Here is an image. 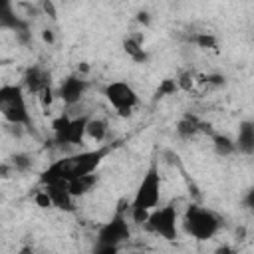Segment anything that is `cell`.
Listing matches in <instances>:
<instances>
[{"label": "cell", "mask_w": 254, "mask_h": 254, "mask_svg": "<svg viewBox=\"0 0 254 254\" xmlns=\"http://www.w3.org/2000/svg\"><path fill=\"white\" fill-rule=\"evenodd\" d=\"M18 254H34V250H32V246H24V248H20Z\"/></svg>", "instance_id": "f1b7e54d"}, {"label": "cell", "mask_w": 254, "mask_h": 254, "mask_svg": "<svg viewBox=\"0 0 254 254\" xmlns=\"http://www.w3.org/2000/svg\"><path fill=\"white\" fill-rule=\"evenodd\" d=\"M133 254H141V252H133Z\"/></svg>", "instance_id": "f546056e"}, {"label": "cell", "mask_w": 254, "mask_h": 254, "mask_svg": "<svg viewBox=\"0 0 254 254\" xmlns=\"http://www.w3.org/2000/svg\"><path fill=\"white\" fill-rule=\"evenodd\" d=\"M42 38H44V42L54 44V32H52V30H48V28H46V30L42 32Z\"/></svg>", "instance_id": "4316f807"}, {"label": "cell", "mask_w": 254, "mask_h": 254, "mask_svg": "<svg viewBox=\"0 0 254 254\" xmlns=\"http://www.w3.org/2000/svg\"><path fill=\"white\" fill-rule=\"evenodd\" d=\"M123 50L133 62H147V52L143 48V40L139 36H127L123 40Z\"/></svg>", "instance_id": "9a60e30c"}, {"label": "cell", "mask_w": 254, "mask_h": 254, "mask_svg": "<svg viewBox=\"0 0 254 254\" xmlns=\"http://www.w3.org/2000/svg\"><path fill=\"white\" fill-rule=\"evenodd\" d=\"M87 123H89V115H81V117L60 115L52 121L54 137L62 145H79L87 137Z\"/></svg>", "instance_id": "277c9868"}, {"label": "cell", "mask_w": 254, "mask_h": 254, "mask_svg": "<svg viewBox=\"0 0 254 254\" xmlns=\"http://www.w3.org/2000/svg\"><path fill=\"white\" fill-rule=\"evenodd\" d=\"M87 87H89V83H87V79H83L81 75H67V77L60 83V87H58V97H60L64 103H67V105H75V103H79V99L85 95Z\"/></svg>", "instance_id": "30bf717a"}, {"label": "cell", "mask_w": 254, "mask_h": 254, "mask_svg": "<svg viewBox=\"0 0 254 254\" xmlns=\"http://www.w3.org/2000/svg\"><path fill=\"white\" fill-rule=\"evenodd\" d=\"M137 20H139L141 24H149V14H147V12H139V14H137Z\"/></svg>", "instance_id": "83f0119b"}, {"label": "cell", "mask_w": 254, "mask_h": 254, "mask_svg": "<svg viewBox=\"0 0 254 254\" xmlns=\"http://www.w3.org/2000/svg\"><path fill=\"white\" fill-rule=\"evenodd\" d=\"M177 89H179L177 79H171V77H169V79H163V81L159 83L157 91H155V99H163V97H167V95H175Z\"/></svg>", "instance_id": "ffe728a7"}, {"label": "cell", "mask_w": 254, "mask_h": 254, "mask_svg": "<svg viewBox=\"0 0 254 254\" xmlns=\"http://www.w3.org/2000/svg\"><path fill=\"white\" fill-rule=\"evenodd\" d=\"M177 79V83H179V89H185V91H189L192 85H194V73H190V71H183L179 77H175Z\"/></svg>", "instance_id": "7402d4cb"}, {"label": "cell", "mask_w": 254, "mask_h": 254, "mask_svg": "<svg viewBox=\"0 0 254 254\" xmlns=\"http://www.w3.org/2000/svg\"><path fill=\"white\" fill-rule=\"evenodd\" d=\"M198 133H206V135H214V131L210 129V125L208 123H204L202 119H198L196 115H192V113H187V115H183L181 119H179V123H177V135L181 137V139H192V137H196Z\"/></svg>", "instance_id": "7c38bea8"}, {"label": "cell", "mask_w": 254, "mask_h": 254, "mask_svg": "<svg viewBox=\"0 0 254 254\" xmlns=\"http://www.w3.org/2000/svg\"><path fill=\"white\" fill-rule=\"evenodd\" d=\"M24 89L30 91V93H36L40 95L44 89L52 87V79H50V71L42 65H30L26 71H24Z\"/></svg>", "instance_id": "8fae6325"}, {"label": "cell", "mask_w": 254, "mask_h": 254, "mask_svg": "<svg viewBox=\"0 0 254 254\" xmlns=\"http://www.w3.org/2000/svg\"><path fill=\"white\" fill-rule=\"evenodd\" d=\"M95 183H97V175H95V173H93V175H83V177L71 179V181L67 183V189H69V192H71L73 196H83V194H87V192L95 187Z\"/></svg>", "instance_id": "2e32d148"}, {"label": "cell", "mask_w": 254, "mask_h": 254, "mask_svg": "<svg viewBox=\"0 0 254 254\" xmlns=\"http://www.w3.org/2000/svg\"><path fill=\"white\" fill-rule=\"evenodd\" d=\"M0 111L10 125H18L24 129L32 127V117L28 111V103H26L22 85L6 83L0 87Z\"/></svg>", "instance_id": "7a4b0ae2"}, {"label": "cell", "mask_w": 254, "mask_h": 254, "mask_svg": "<svg viewBox=\"0 0 254 254\" xmlns=\"http://www.w3.org/2000/svg\"><path fill=\"white\" fill-rule=\"evenodd\" d=\"M159 200H161V173H159L157 161H153L149 165V169L145 171L143 179L139 181L137 190L133 194V200L129 204L133 222L145 224V220L149 218V214L157 208Z\"/></svg>", "instance_id": "6da1fadb"}, {"label": "cell", "mask_w": 254, "mask_h": 254, "mask_svg": "<svg viewBox=\"0 0 254 254\" xmlns=\"http://www.w3.org/2000/svg\"><path fill=\"white\" fill-rule=\"evenodd\" d=\"M179 210L175 202H169L161 208H155L149 218L145 220V226L155 236H161L163 240H175L179 234Z\"/></svg>", "instance_id": "5b68a950"}, {"label": "cell", "mask_w": 254, "mask_h": 254, "mask_svg": "<svg viewBox=\"0 0 254 254\" xmlns=\"http://www.w3.org/2000/svg\"><path fill=\"white\" fill-rule=\"evenodd\" d=\"M236 151L244 155H254V121L246 119L238 125L236 131Z\"/></svg>", "instance_id": "5bb4252c"}, {"label": "cell", "mask_w": 254, "mask_h": 254, "mask_svg": "<svg viewBox=\"0 0 254 254\" xmlns=\"http://www.w3.org/2000/svg\"><path fill=\"white\" fill-rule=\"evenodd\" d=\"M32 167V157L26 153H16L12 155V169L18 173H26Z\"/></svg>", "instance_id": "44dd1931"}, {"label": "cell", "mask_w": 254, "mask_h": 254, "mask_svg": "<svg viewBox=\"0 0 254 254\" xmlns=\"http://www.w3.org/2000/svg\"><path fill=\"white\" fill-rule=\"evenodd\" d=\"M244 206L250 208V210H254V189H250V190L246 192V196H244Z\"/></svg>", "instance_id": "d4e9b609"}, {"label": "cell", "mask_w": 254, "mask_h": 254, "mask_svg": "<svg viewBox=\"0 0 254 254\" xmlns=\"http://www.w3.org/2000/svg\"><path fill=\"white\" fill-rule=\"evenodd\" d=\"M107 151H109L107 147H97L93 151H83L79 155H71L73 157V173H71V179L83 177V175H93L95 169L105 159Z\"/></svg>", "instance_id": "ba28073f"}, {"label": "cell", "mask_w": 254, "mask_h": 254, "mask_svg": "<svg viewBox=\"0 0 254 254\" xmlns=\"http://www.w3.org/2000/svg\"><path fill=\"white\" fill-rule=\"evenodd\" d=\"M212 147H214L216 155H220V157H228V155L236 153V141H232L228 135H222V133L212 135Z\"/></svg>", "instance_id": "e0dca14e"}, {"label": "cell", "mask_w": 254, "mask_h": 254, "mask_svg": "<svg viewBox=\"0 0 254 254\" xmlns=\"http://www.w3.org/2000/svg\"><path fill=\"white\" fill-rule=\"evenodd\" d=\"M131 228L127 222V216L123 212H115L105 224L99 226L97 230V244H107V246H119L121 242L129 240Z\"/></svg>", "instance_id": "52a82bcc"}, {"label": "cell", "mask_w": 254, "mask_h": 254, "mask_svg": "<svg viewBox=\"0 0 254 254\" xmlns=\"http://www.w3.org/2000/svg\"><path fill=\"white\" fill-rule=\"evenodd\" d=\"M220 218L198 204H189L183 214V228L194 240H210L220 230Z\"/></svg>", "instance_id": "3957f363"}, {"label": "cell", "mask_w": 254, "mask_h": 254, "mask_svg": "<svg viewBox=\"0 0 254 254\" xmlns=\"http://www.w3.org/2000/svg\"><path fill=\"white\" fill-rule=\"evenodd\" d=\"M34 200H36V204H38L40 208H52V206H54V202H52V198H50V194H48L46 189L38 190L36 196H34Z\"/></svg>", "instance_id": "603a6c76"}, {"label": "cell", "mask_w": 254, "mask_h": 254, "mask_svg": "<svg viewBox=\"0 0 254 254\" xmlns=\"http://www.w3.org/2000/svg\"><path fill=\"white\" fill-rule=\"evenodd\" d=\"M214 254H238L232 246H228V244H222V246H218L216 250H214Z\"/></svg>", "instance_id": "484cf974"}, {"label": "cell", "mask_w": 254, "mask_h": 254, "mask_svg": "<svg viewBox=\"0 0 254 254\" xmlns=\"http://www.w3.org/2000/svg\"><path fill=\"white\" fill-rule=\"evenodd\" d=\"M87 137L93 139L95 143L103 141L107 137V121L101 119V117H89V123H87Z\"/></svg>", "instance_id": "ac0fdd59"}, {"label": "cell", "mask_w": 254, "mask_h": 254, "mask_svg": "<svg viewBox=\"0 0 254 254\" xmlns=\"http://www.w3.org/2000/svg\"><path fill=\"white\" fill-rule=\"evenodd\" d=\"M71 173H73V157H64L54 161L52 165H48V169L42 171L40 181L42 185H62V183H69L71 181Z\"/></svg>", "instance_id": "9c48e42d"}, {"label": "cell", "mask_w": 254, "mask_h": 254, "mask_svg": "<svg viewBox=\"0 0 254 254\" xmlns=\"http://www.w3.org/2000/svg\"><path fill=\"white\" fill-rule=\"evenodd\" d=\"M91 254H119V246H107V244H97Z\"/></svg>", "instance_id": "cb8c5ba5"}, {"label": "cell", "mask_w": 254, "mask_h": 254, "mask_svg": "<svg viewBox=\"0 0 254 254\" xmlns=\"http://www.w3.org/2000/svg\"><path fill=\"white\" fill-rule=\"evenodd\" d=\"M103 95L109 101V105L121 117H129L139 105V95L127 81H111V83H107L105 89H103Z\"/></svg>", "instance_id": "8992f818"}, {"label": "cell", "mask_w": 254, "mask_h": 254, "mask_svg": "<svg viewBox=\"0 0 254 254\" xmlns=\"http://www.w3.org/2000/svg\"><path fill=\"white\" fill-rule=\"evenodd\" d=\"M190 42L196 44V46L202 48V50H216V48H218L216 36H212V34H208V32H196V34L190 38Z\"/></svg>", "instance_id": "d6986e66"}, {"label": "cell", "mask_w": 254, "mask_h": 254, "mask_svg": "<svg viewBox=\"0 0 254 254\" xmlns=\"http://www.w3.org/2000/svg\"><path fill=\"white\" fill-rule=\"evenodd\" d=\"M44 189L48 190V194H50V198H52V202H54L56 208L65 210V212H73L75 210V206H73V198L75 196L69 192L67 183H62V185H46Z\"/></svg>", "instance_id": "4fadbf2b"}]
</instances>
